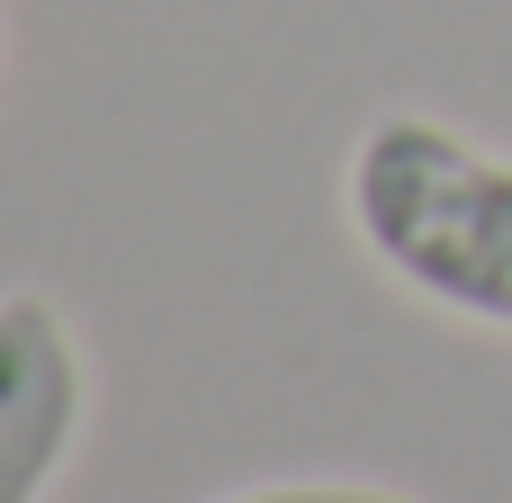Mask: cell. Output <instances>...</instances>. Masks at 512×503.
Wrapping results in <instances>:
<instances>
[{
    "label": "cell",
    "instance_id": "6da1fadb",
    "mask_svg": "<svg viewBox=\"0 0 512 503\" xmlns=\"http://www.w3.org/2000/svg\"><path fill=\"white\" fill-rule=\"evenodd\" d=\"M342 207L396 288L512 333V153H486L423 108H387L351 144Z\"/></svg>",
    "mask_w": 512,
    "mask_h": 503
},
{
    "label": "cell",
    "instance_id": "7a4b0ae2",
    "mask_svg": "<svg viewBox=\"0 0 512 503\" xmlns=\"http://www.w3.org/2000/svg\"><path fill=\"white\" fill-rule=\"evenodd\" d=\"M90 414V369L54 297H0V503H45Z\"/></svg>",
    "mask_w": 512,
    "mask_h": 503
},
{
    "label": "cell",
    "instance_id": "3957f363",
    "mask_svg": "<svg viewBox=\"0 0 512 503\" xmlns=\"http://www.w3.org/2000/svg\"><path fill=\"white\" fill-rule=\"evenodd\" d=\"M234 503H405L378 486H270V495H234Z\"/></svg>",
    "mask_w": 512,
    "mask_h": 503
}]
</instances>
